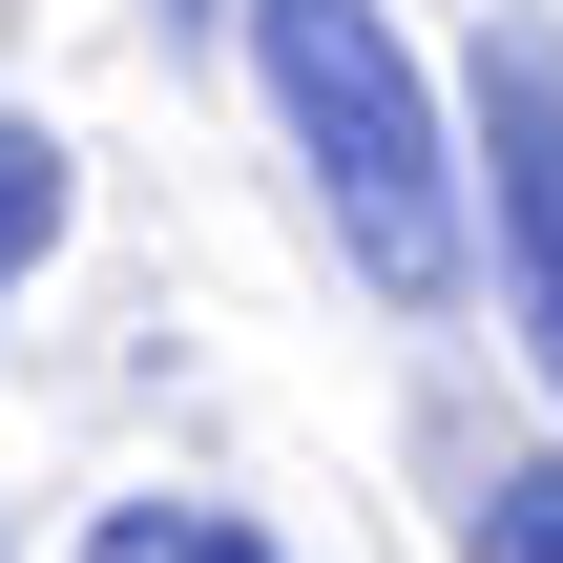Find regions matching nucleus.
<instances>
[{
	"label": "nucleus",
	"instance_id": "nucleus-2",
	"mask_svg": "<svg viewBox=\"0 0 563 563\" xmlns=\"http://www.w3.org/2000/svg\"><path fill=\"white\" fill-rule=\"evenodd\" d=\"M481 146H501V313H522V355L563 397V42L543 21L481 42Z\"/></svg>",
	"mask_w": 563,
	"mask_h": 563
},
{
	"label": "nucleus",
	"instance_id": "nucleus-3",
	"mask_svg": "<svg viewBox=\"0 0 563 563\" xmlns=\"http://www.w3.org/2000/svg\"><path fill=\"white\" fill-rule=\"evenodd\" d=\"M42 230H63V146H42V125H0V292L42 272Z\"/></svg>",
	"mask_w": 563,
	"mask_h": 563
},
{
	"label": "nucleus",
	"instance_id": "nucleus-4",
	"mask_svg": "<svg viewBox=\"0 0 563 563\" xmlns=\"http://www.w3.org/2000/svg\"><path fill=\"white\" fill-rule=\"evenodd\" d=\"M481 563H563V460H522V481L481 501Z\"/></svg>",
	"mask_w": 563,
	"mask_h": 563
},
{
	"label": "nucleus",
	"instance_id": "nucleus-1",
	"mask_svg": "<svg viewBox=\"0 0 563 563\" xmlns=\"http://www.w3.org/2000/svg\"><path fill=\"white\" fill-rule=\"evenodd\" d=\"M251 63H272L313 188H334L355 272H376L397 313H439V292H460V167H439V104H418V63H397V21H376V0H251Z\"/></svg>",
	"mask_w": 563,
	"mask_h": 563
},
{
	"label": "nucleus",
	"instance_id": "nucleus-5",
	"mask_svg": "<svg viewBox=\"0 0 563 563\" xmlns=\"http://www.w3.org/2000/svg\"><path fill=\"white\" fill-rule=\"evenodd\" d=\"M125 563H272L251 522H125Z\"/></svg>",
	"mask_w": 563,
	"mask_h": 563
}]
</instances>
